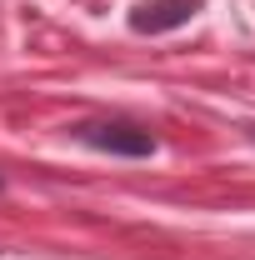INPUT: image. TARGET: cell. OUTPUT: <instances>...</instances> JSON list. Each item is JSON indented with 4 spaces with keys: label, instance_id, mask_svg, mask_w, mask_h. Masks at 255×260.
I'll return each instance as SVG.
<instances>
[{
    "label": "cell",
    "instance_id": "cell-1",
    "mask_svg": "<svg viewBox=\"0 0 255 260\" xmlns=\"http://www.w3.org/2000/svg\"><path fill=\"white\" fill-rule=\"evenodd\" d=\"M80 140H85V145H95V150H105V155H130V160L155 155V135H150V130H135V125H120V120L80 125Z\"/></svg>",
    "mask_w": 255,
    "mask_h": 260
},
{
    "label": "cell",
    "instance_id": "cell-2",
    "mask_svg": "<svg viewBox=\"0 0 255 260\" xmlns=\"http://www.w3.org/2000/svg\"><path fill=\"white\" fill-rule=\"evenodd\" d=\"M200 10V0H145L130 10V30L135 35H165L190 25V15Z\"/></svg>",
    "mask_w": 255,
    "mask_h": 260
}]
</instances>
